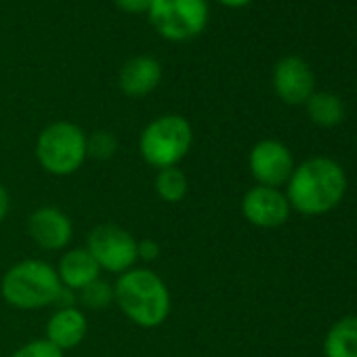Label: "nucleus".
Wrapping results in <instances>:
<instances>
[{
	"instance_id": "f3484780",
	"label": "nucleus",
	"mask_w": 357,
	"mask_h": 357,
	"mask_svg": "<svg viewBox=\"0 0 357 357\" xmlns=\"http://www.w3.org/2000/svg\"><path fill=\"white\" fill-rule=\"evenodd\" d=\"M188 176L178 166L162 168L155 174V194L168 202V204H178L188 196Z\"/></svg>"
},
{
	"instance_id": "9b49d317",
	"label": "nucleus",
	"mask_w": 357,
	"mask_h": 357,
	"mask_svg": "<svg viewBox=\"0 0 357 357\" xmlns=\"http://www.w3.org/2000/svg\"><path fill=\"white\" fill-rule=\"evenodd\" d=\"M30 238L43 250H63L74 234L70 217L55 206H40L28 219Z\"/></svg>"
},
{
	"instance_id": "7ed1b4c3",
	"label": "nucleus",
	"mask_w": 357,
	"mask_h": 357,
	"mask_svg": "<svg viewBox=\"0 0 357 357\" xmlns=\"http://www.w3.org/2000/svg\"><path fill=\"white\" fill-rule=\"evenodd\" d=\"M63 284L57 275V269L38 259H26L15 263L0 282V294L3 298L22 311L45 309L55 305Z\"/></svg>"
},
{
	"instance_id": "5701e85b",
	"label": "nucleus",
	"mask_w": 357,
	"mask_h": 357,
	"mask_svg": "<svg viewBox=\"0 0 357 357\" xmlns=\"http://www.w3.org/2000/svg\"><path fill=\"white\" fill-rule=\"evenodd\" d=\"M9 208H11V198H9V192L7 188L0 183V225H3V221L7 219L9 215Z\"/></svg>"
},
{
	"instance_id": "423d86ee",
	"label": "nucleus",
	"mask_w": 357,
	"mask_h": 357,
	"mask_svg": "<svg viewBox=\"0 0 357 357\" xmlns=\"http://www.w3.org/2000/svg\"><path fill=\"white\" fill-rule=\"evenodd\" d=\"M147 15L162 38L183 43L204 32L208 24V3L206 0H151Z\"/></svg>"
},
{
	"instance_id": "412c9836",
	"label": "nucleus",
	"mask_w": 357,
	"mask_h": 357,
	"mask_svg": "<svg viewBox=\"0 0 357 357\" xmlns=\"http://www.w3.org/2000/svg\"><path fill=\"white\" fill-rule=\"evenodd\" d=\"M137 257L139 259H145V261H155L160 257V244L155 240H139L137 242Z\"/></svg>"
},
{
	"instance_id": "4be33fe9",
	"label": "nucleus",
	"mask_w": 357,
	"mask_h": 357,
	"mask_svg": "<svg viewBox=\"0 0 357 357\" xmlns=\"http://www.w3.org/2000/svg\"><path fill=\"white\" fill-rule=\"evenodd\" d=\"M116 7L122 9L124 13H130V15H139V13H147L151 0H114Z\"/></svg>"
},
{
	"instance_id": "aec40b11",
	"label": "nucleus",
	"mask_w": 357,
	"mask_h": 357,
	"mask_svg": "<svg viewBox=\"0 0 357 357\" xmlns=\"http://www.w3.org/2000/svg\"><path fill=\"white\" fill-rule=\"evenodd\" d=\"M11 357H66L61 349H57L47 338H36L20 347Z\"/></svg>"
},
{
	"instance_id": "ddd939ff",
	"label": "nucleus",
	"mask_w": 357,
	"mask_h": 357,
	"mask_svg": "<svg viewBox=\"0 0 357 357\" xmlns=\"http://www.w3.org/2000/svg\"><path fill=\"white\" fill-rule=\"evenodd\" d=\"M86 315L78 307H59L47 321V340L57 349H74L86 336Z\"/></svg>"
},
{
	"instance_id": "dca6fc26",
	"label": "nucleus",
	"mask_w": 357,
	"mask_h": 357,
	"mask_svg": "<svg viewBox=\"0 0 357 357\" xmlns=\"http://www.w3.org/2000/svg\"><path fill=\"white\" fill-rule=\"evenodd\" d=\"M305 107H307V116L311 118V122L324 128H332L340 124L344 118V105L332 93H313L305 101Z\"/></svg>"
},
{
	"instance_id": "20e7f679",
	"label": "nucleus",
	"mask_w": 357,
	"mask_h": 357,
	"mask_svg": "<svg viewBox=\"0 0 357 357\" xmlns=\"http://www.w3.org/2000/svg\"><path fill=\"white\" fill-rule=\"evenodd\" d=\"M192 143L194 130L188 118L166 114L151 120L143 128L139 137V151L149 166L162 170L181 162L190 153Z\"/></svg>"
},
{
	"instance_id": "1a4fd4ad",
	"label": "nucleus",
	"mask_w": 357,
	"mask_h": 357,
	"mask_svg": "<svg viewBox=\"0 0 357 357\" xmlns=\"http://www.w3.org/2000/svg\"><path fill=\"white\" fill-rule=\"evenodd\" d=\"M290 204L286 194L275 188L257 185L248 190L242 198V215L248 223L261 229H275L284 225L290 217Z\"/></svg>"
},
{
	"instance_id": "f03ea898",
	"label": "nucleus",
	"mask_w": 357,
	"mask_h": 357,
	"mask_svg": "<svg viewBox=\"0 0 357 357\" xmlns=\"http://www.w3.org/2000/svg\"><path fill=\"white\" fill-rule=\"evenodd\" d=\"M114 303L141 328H158L170 315V292L151 269L132 267L114 284Z\"/></svg>"
},
{
	"instance_id": "6e6552de",
	"label": "nucleus",
	"mask_w": 357,
	"mask_h": 357,
	"mask_svg": "<svg viewBox=\"0 0 357 357\" xmlns=\"http://www.w3.org/2000/svg\"><path fill=\"white\" fill-rule=\"evenodd\" d=\"M248 168L259 185L280 190V185L288 183L294 170V158L284 143L275 139H263L250 149Z\"/></svg>"
},
{
	"instance_id": "4468645a",
	"label": "nucleus",
	"mask_w": 357,
	"mask_h": 357,
	"mask_svg": "<svg viewBox=\"0 0 357 357\" xmlns=\"http://www.w3.org/2000/svg\"><path fill=\"white\" fill-rule=\"evenodd\" d=\"M101 267L97 265V261L93 259V255L86 248H72L68 250L57 267V275L63 284V288L68 290H82L84 286H89L91 282L99 280Z\"/></svg>"
},
{
	"instance_id": "6ab92c4d",
	"label": "nucleus",
	"mask_w": 357,
	"mask_h": 357,
	"mask_svg": "<svg viewBox=\"0 0 357 357\" xmlns=\"http://www.w3.org/2000/svg\"><path fill=\"white\" fill-rule=\"evenodd\" d=\"M118 151V139L109 130H97L86 137V155L95 160H109Z\"/></svg>"
},
{
	"instance_id": "2eb2a0df",
	"label": "nucleus",
	"mask_w": 357,
	"mask_h": 357,
	"mask_svg": "<svg viewBox=\"0 0 357 357\" xmlns=\"http://www.w3.org/2000/svg\"><path fill=\"white\" fill-rule=\"evenodd\" d=\"M326 357H357V315L340 317L324 338Z\"/></svg>"
},
{
	"instance_id": "b1692460",
	"label": "nucleus",
	"mask_w": 357,
	"mask_h": 357,
	"mask_svg": "<svg viewBox=\"0 0 357 357\" xmlns=\"http://www.w3.org/2000/svg\"><path fill=\"white\" fill-rule=\"evenodd\" d=\"M219 3L225 5V7H231V9H242V7L250 5L252 0H219Z\"/></svg>"
},
{
	"instance_id": "f257e3e1",
	"label": "nucleus",
	"mask_w": 357,
	"mask_h": 357,
	"mask_svg": "<svg viewBox=\"0 0 357 357\" xmlns=\"http://www.w3.org/2000/svg\"><path fill=\"white\" fill-rule=\"evenodd\" d=\"M286 198L290 208L307 217H319L334 211L347 194V174L330 158L315 155L294 166Z\"/></svg>"
},
{
	"instance_id": "9d476101",
	"label": "nucleus",
	"mask_w": 357,
	"mask_h": 357,
	"mask_svg": "<svg viewBox=\"0 0 357 357\" xmlns=\"http://www.w3.org/2000/svg\"><path fill=\"white\" fill-rule=\"evenodd\" d=\"M273 91L288 105H301L315 93V78L307 61L296 55L280 59L273 68Z\"/></svg>"
},
{
	"instance_id": "a211bd4d",
	"label": "nucleus",
	"mask_w": 357,
	"mask_h": 357,
	"mask_svg": "<svg viewBox=\"0 0 357 357\" xmlns=\"http://www.w3.org/2000/svg\"><path fill=\"white\" fill-rule=\"evenodd\" d=\"M76 298L86 309H105L114 303V286L105 280H95L78 290Z\"/></svg>"
},
{
	"instance_id": "39448f33",
	"label": "nucleus",
	"mask_w": 357,
	"mask_h": 357,
	"mask_svg": "<svg viewBox=\"0 0 357 357\" xmlns=\"http://www.w3.org/2000/svg\"><path fill=\"white\" fill-rule=\"evenodd\" d=\"M36 158L53 176L74 174L89 158L84 130L66 120L49 124L36 141Z\"/></svg>"
},
{
	"instance_id": "0eeeda50",
	"label": "nucleus",
	"mask_w": 357,
	"mask_h": 357,
	"mask_svg": "<svg viewBox=\"0 0 357 357\" xmlns=\"http://www.w3.org/2000/svg\"><path fill=\"white\" fill-rule=\"evenodd\" d=\"M86 250L109 273H124L137 263V240L120 225H97L86 238Z\"/></svg>"
},
{
	"instance_id": "f8f14e48",
	"label": "nucleus",
	"mask_w": 357,
	"mask_h": 357,
	"mask_svg": "<svg viewBox=\"0 0 357 357\" xmlns=\"http://www.w3.org/2000/svg\"><path fill=\"white\" fill-rule=\"evenodd\" d=\"M162 80V66L149 55H139L128 59L118 76L120 91L128 97H145L158 89Z\"/></svg>"
}]
</instances>
